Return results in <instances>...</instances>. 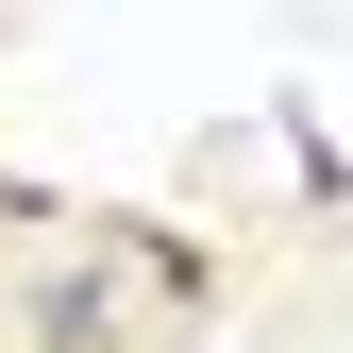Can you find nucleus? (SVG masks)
Returning a JSON list of instances; mask_svg holds the SVG:
<instances>
[]
</instances>
